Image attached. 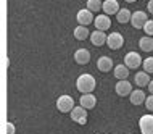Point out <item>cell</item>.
I'll return each mask as SVG.
<instances>
[{"label":"cell","instance_id":"6da1fadb","mask_svg":"<svg viewBox=\"0 0 153 134\" xmlns=\"http://www.w3.org/2000/svg\"><path fill=\"white\" fill-rule=\"evenodd\" d=\"M95 84H97V82H95V78L92 74H87V73L81 74L76 81V87L81 94H90V92L95 89Z\"/></svg>","mask_w":153,"mask_h":134},{"label":"cell","instance_id":"7a4b0ae2","mask_svg":"<svg viewBox=\"0 0 153 134\" xmlns=\"http://www.w3.org/2000/svg\"><path fill=\"white\" fill-rule=\"evenodd\" d=\"M56 108L61 112V113H71V110L74 108V99L71 95H60L56 99Z\"/></svg>","mask_w":153,"mask_h":134},{"label":"cell","instance_id":"3957f363","mask_svg":"<svg viewBox=\"0 0 153 134\" xmlns=\"http://www.w3.org/2000/svg\"><path fill=\"white\" fill-rule=\"evenodd\" d=\"M142 63H143V60L140 58V55L137 52H129V53H126V57H124V65H126L129 70L139 68V66H142Z\"/></svg>","mask_w":153,"mask_h":134},{"label":"cell","instance_id":"277c9868","mask_svg":"<svg viewBox=\"0 0 153 134\" xmlns=\"http://www.w3.org/2000/svg\"><path fill=\"white\" fill-rule=\"evenodd\" d=\"M71 120L76 121L77 124H85L87 123V108H84L82 105L74 107L71 110Z\"/></svg>","mask_w":153,"mask_h":134},{"label":"cell","instance_id":"5b68a950","mask_svg":"<svg viewBox=\"0 0 153 134\" xmlns=\"http://www.w3.org/2000/svg\"><path fill=\"white\" fill-rule=\"evenodd\" d=\"M139 128L142 134H153V115H142L139 120Z\"/></svg>","mask_w":153,"mask_h":134},{"label":"cell","instance_id":"8992f818","mask_svg":"<svg viewBox=\"0 0 153 134\" xmlns=\"http://www.w3.org/2000/svg\"><path fill=\"white\" fill-rule=\"evenodd\" d=\"M76 19H77V23H79V24H82V26H89V24L95 19L94 18V11H90L89 8H82V10L77 11Z\"/></svg>","mask_w":153,"mask_h":134},{"label":"cell","instance_id":"52a82bcc","mask_svg":"<svg viewBox=\"0 0 153 134\" xmlns=\"http://www.w3.org/2000/svg\"><path fill=\"white\" fill-rule=\"evenodd\" d=\"M147 21H148V16H147L145 11H134V13H132L131 24L135 29H143V26H145Z\"/></svg>","mask_w":153,"mask_h":134},{"label":"cell","instance_id":"ba28073f","mask_svg":"<svg viewBox=\"0 0 153 134\" xmlns=\"http://www.w3.org/2000/svg\"><path fill=\"white\" fill-rule=\"evenodd\" d=\"M114 91H116V94L119 97H126V95H131L132 92V84L127 79H119L116 82V86H114Z\"/></svg>","mask_w":153,"mask_h":134},{"label":"cell","instance_id":"9c48e42d","mask_svg":"<svg viewBox=\"0 0 153 134\" xmlns=\"http://www.w3.org/2000/svg\"><path fill=\"white\" fill-rule=\"evenodd\" d=\"M106 44H108V47L111 50H118L123 47L124 44V37L119 34V32H111V34L106 37Z\"/></svg>","mask_w":153,"mask_h":134},{"label":"cell","instance_id":"30bf717a","mask_svg":"<svg viewBox=\"0 0 153 134\" xmlns=\"http://www.w3.org/2000/svg\"><path fill=\"white\" fill-rule=\"evenodd\" d=\"M103 13L105 15H116L121 8H119V3L118 0H103Z\"/></svg>","mask_w":153,"mask_h":134},{"label":"cell","instance_id":"8fae6325","mask_svg":"<svg viewBox=\"0 0 153 134\" xmlns=\"http://www.w3.org/2000/svg\"><path fill=\"white\" fill-rule=\"evenodd\" d=\"M74 61L79 65H87L90 61V52L87 49H77L74 52Z\"/></svg>","mask_w":153,"mask_h":134},{"label":"cell","instance_id":"7c38bea8","mask_svg":"<svg viewBox=\"0 0 153 134\" xmlns=\"http://www.w3.org/2000/svg\"><path fill=\"white\" fill-rule=\"evenodd\" d=\"M106 37L108 36H105V31H98V29H95L94 32H90V42H92L95 47H102V45L106 42Z\"/></svg>","mask_w":153,"mask_h":134},{"label":"cell","instance_id":"4fadbf2b","mask_svg":"<svg viewBox=\"0 0 153 134\" xmlns=\"http://www.w3.org/2000/svg\"><path fill=\"white\" fill-rule=\"evenodd\" d=\"M95 23V28L98 29V31H106L110 26H111V19L108 15H98L97 18L94 19Z\"/></svg>","mask_w":153,"mask_h":134},{"label":"cell","instance_id":"5bb4252c","mask_svg":"<svg viewBox=\"0 0 153 134\" xmlns=\"http://www.w3.org/2000/svg\"><path fill=\"white\" fill-rule=\"evenodd\" d=\"M97 68L103 71V73H108V71H111V68H113V60H111L110 57L103 55L97 60Z\"/></svg>","mask_w":153,"mask_h":134},{"label":"cell","instance_id":"9a60e30c","mask_svg":"<svg viewBox=\"0 0 153 134\" xmlns=\"http://www.w3.org/2000/svg\"><path fill=\"white\" fill-rule=\"evenodd\" d=\"M79 103L84 108H87V110H90V108H94L95 107V103H97V97L90 92V94H82L81 95V100H79Z\"/></svg>","mask_w":153,"mask_h":134},{"label":"cell","instance_id":"2e32d148","mask_svg":"<svg viewBox=\"0 0 153 134\" xmlns=\"http://www.w3.org/2000/svg\"><path fill=\"white\" fill-rule=\"evenodd\" d=\"M129 99H131V103H132V105H142V103H145V99H147V97H145V92H143V91L135 89V91L131 92Z\"/></svg>","mask_w":153,"mask_h":134},{"label":"cell","instance_id":"e0dca14e","mask_svg":"<svg viewBox=\"0 0 153 134\" xmlns=\"http://www.w3.org/2000/svg\"><path fill=\"white\" fill-rule=\"evenodd\" d=\"M134 81L139 87H145V86H148V82H150V74H148L147 71H140V73L135 74Z\"/></svg>","mask_w":153,"mask_h":134},{"label":"cell","instance_id":"ac0fdd59","mask_svg":"<svg viewBox=\"0 0 153 134\" xmlns=\"http://www.w3.org/2000/svg\"><path fill=\"white\" fill-rule=\"evenodd\" d=\"M139 47H140V50H143V52H152V50H153V39H152V36L140 37Z\"/></svg>","mask_w":153,"mask_h":134},{"label":"cell","instance_id":"d6986e66","mask_svg":"<svg viewBox=\"0 0 153 134\" xmlns=\"http://www.w3.org/2000/svg\"><path fill=\"white\" fill-rule=\"evenodd\" d=\"M74 37H76L77 40H85L87 37H90V32L87 26H82V24H79L76 29H74Z\"/></svg>","mask_w":153,"mask_h":134},{"label":"cell","instance_id":"ffe728a7","mask_svg":"<svg viewBox=\"0 0 153 134\" xmlns=\"http://www.w3.org/2000/svg\"><path fill=\"white\" fill-rule=\"evenodd\" d=\"M127 76H129V68H127L124 63L114 66V78H118V79H126Z\"/></svg>","mask_w":153,"mask_h":134},{"label":"cell","instance_id":"44dd1931","mask_svg":"<svg viewBox=\"0 0 153 134\" xmlns=\"http://www.w3.org/2000/svg\"><path fill=\"white\" fill-rule=\"evenodd\" d=\"M131 18H132V13L127 8H121V10L116 13V19L121 24H124V23H127V21H131Z\"/></svg>","mask_w":153,"mask_h":134},{"label":"cell","instance_id":"7402d4cb","mask_svg":"<svg viewBox=\"0 0 153 134\" xmlns=\"http://www.w3.org/2000/svg\"><path fill=\"white\" fill-rule=\"evenodd\" d=\"M87 8L90 11H100L103 8V2L102 0H87Z\"/></svg>","mask_w":153,"mask_h":134},{"label":"cell","instance_id":"603a6c76","mask_svg":"<svg viewBox=\"0 0 153 134\" xmlns=\"http://www.w3.org/2000/svg\"><path fill=\"white\" fill-rule=\"evenodd\" d=\"M142 66H143V71H147L148 74H152L153 73V57L145 58V60H143V63H142Z\"/></svg>","mask_w":153,"mask_h":134},{"label":"cell","instance_id":"cb8c5ba5","mask_svg":"<svg viewBox=\"0 0 153 134\" xmlns=\"http://www.w3.org/2000/svg\"><path fill=\"white\" fill-rule=\"evenodd\" d=\"M143 31H145L147 36H152V37H153V21H152V19H148V21L145 23V26H143Z\"/></svg>","mask_w":153,"mask_h":134},{"label":"cell","instance_id":"d4e9b609","mask_svg":"<svg viewBox=\"0 0 153 134\" xmlns=\"http://www.w3.org/2000/svg\"><path fill=\"white\" fill-rule=\"evenodd\" d=\"M145 107H147L148 112H153V94H150V95L145 99Z\"/></svg>","mask_w":153,"mask_h":134},{"label":"cell","instance_id":"484cf974","mask_svg":"<svg viewBox=\"0 0 153 134\" xmlns=\"http://www.w3.org/2000/svg\"><path fill=\"white\" fill-rule=\"evenodd\" d=\"M7 134H15V124L10 121L7 123Z\"/></svg>","mask_w":153,"mask_h":134},{"label":"cell","instance_id":"4316f807","mask_svg":"<svg viewBox=\"0 0 153 134\" xmlns=\"http://www.w3.org/2000/svg\"><path fill=\"white\" fill-rule=\"evenodd\" d=\"M147 8H148V13L153 15V0H150V2L147 3Z\"/></svg>","mask_w":153,"mask_h":134},{"label":"cell","instance_id":"83f0119b","mask_svg":"<svg viewBox=\"0 0 153 134\" xmlns=\"http://www.w3.org/2000/svg\"><path fill=\"white\" fill-rule=\"evenodd\" d=\"M148 91H150V94H153V79L148 82Z\"/></svg>","mask_w":153,"mask_h":134},{"label":"cell","instance_id":"f1b7e54d","mask_svg":"<svg viewBox=\"0 0 153 134\" xmlns=\"http://www.w3.org/2000/svg\"><path fill=\"white\" fill-rule=\"evenodd\" d=\"M124 2H127V3H134V2H137V0H124Z\"/></svg>","mask_w":153,"mask_h":134},{"label":"cell","instance_id":"f546056e","mask_svg":"<svg viewBox=\"0 0 153 134\" xmlns=\"http://www.w3.org/2000/svg\"><path fill=\"white\" fill-rule=\"evenodd\" d=\"M129 134H131V133H129Z\"/></svg>","mask_w":153,"mask_h":134}]
</instances>
